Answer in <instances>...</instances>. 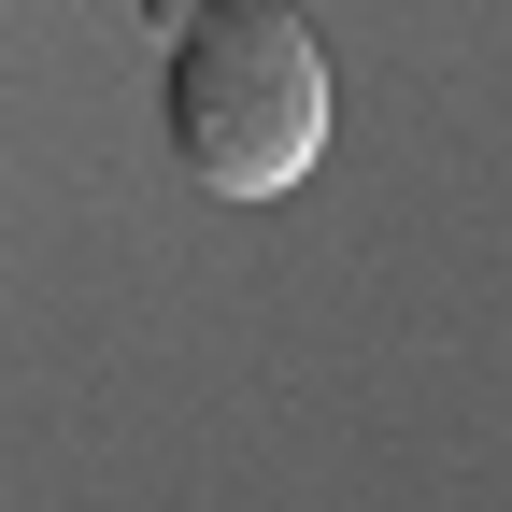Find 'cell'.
I'll list each match as a JSON object with an SVG mask.
<instances>
[{"label": "cell", "mask_w": 512, "mask_h": 512, "mask_svg": "<svg viewBox=\"0 0 512 512\" xmlns=\"http://www.w3.org/2000/svg\"><path fill=\"white\" fill-rule=\"evenodd\" d=\"M157 128H171L185 185L285 200L328 157V43H313V15L299 0H214L157 72Z\"/></svg>", "instance_id": "1"}, {"label": "cell", "mask_w": 512, "mask_h": 512, "mask_svg": "<svg viewBox=\"0 0 512 512\" xmlns=\"http://www.w3.org/2000/svg\"><path fill=\"white\" fill-rule=\"evenodd\" d=\"M143 15H157V29H171V43H185V29H200V15H214V0H143Z\"/></svg>", "instance_id": "2"}]
</instances>
